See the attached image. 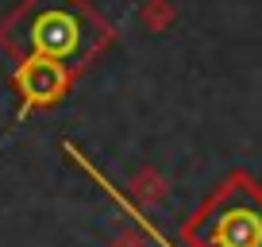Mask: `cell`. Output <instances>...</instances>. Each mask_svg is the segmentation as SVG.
<instances>
[{
    "label": "cell",
    "mask_w": 262,
    "mask_h": 247,
    "mask_svg": "<svg viewBox=\"0 0 262 247\" xmlns=\"http://www.w3.org/2000/svg\"><path fill=\"white\" fill-rule=\"evenodd\" d=\"M116 31L89 0H24L0 19V50L16 62H58L70 74L93 66Z\"/></svg>",
    "instance_id": "1"
},
{
    "label": "cell",
    "mask_w": 262,
    "mask_h": 247,
    "mask_svg": "<svg viewBox=\"0 0 262 247\" xmlns=\"http://www.w3.org/2000/svg\"><path fill=\"white\" fill-rule=\"evenodd\" d=\"M12 85L24 97V108H54L70 93L74 74L58 62H16L12 66Z\"/></svg>",
    "instance_id": "3"
},
{
    "label": "cell",
    "mask_w": 262,
    "mask_h": 247,
    "mask_svg": "<svg viewBox=\"0 0 262 247\" xmlns=\"http://www.w3.org/2000/svg\"><path fill=\"white\" fill-rule=\"evenodd\" d=\"M185 247H262V181L231 170L181 224Z\"/></svg>",
    "instance_id": "2"
}]
</instances>
